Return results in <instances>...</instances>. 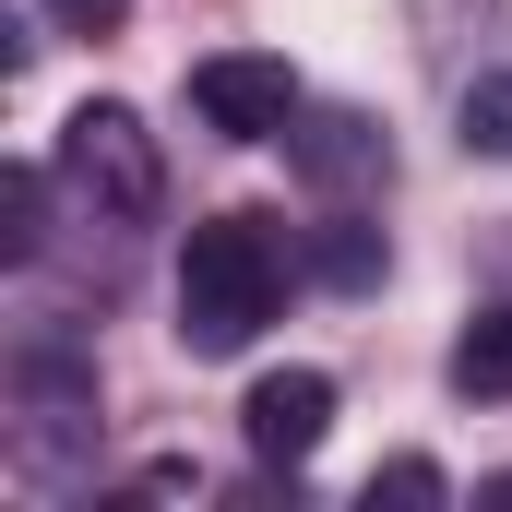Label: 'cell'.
Instances as JSON below:
<instances>
[{
  "label": "cell",
  "instance_id": "obj_1",
  "mask_svg": "<svg viewBox=\"0 0 512 512\" xmlns=\"http://www.w3.org/2000/svg\"><path fill=\"white\" fill-rule=\"evenodd\" d=\"M274 298H286V251L262 215H215L179 239V346L191 358H239L274 322Z\"/></svg>",
  "mask_w": 512,
  "mask_h": 512
},
{
  "label": "cell",
  "instance_id": "obj_2",
  "mask_svg": "<svg viewBox=\"0 0 512 512\" xmlns=\"http://www.w3.org/2000/svg\"><path fill=\"white\" fill-rule=\"evenodd\" d=\"M60 179L96 203V227H143L155 203H167V167H155V131L131 120L120 96H96V108H72L60 120Z\"/></svg>",
  "mask_w": 512,
  "mask_h": 512
},
{
  "label": "cell",
  "instance_id": "obj_3",
  "mask_svg": "<svg viewBox=\"0 0 512 512\" xmlns=\"http://www.w3.org/2000/svg\"><path fill=\"white\" fill-rule=\"evenodd\" d=\"M191 120L227 143H274V131H298V72L262 48H215V60H191Z\"/></svg>",
  "mask_w": 512,
  "mask_h": 512
},
{
  "label": "cell",
  "instance_id": "obj_4",
  "mask_svg": "<svg viewBox=\"0 0 512 512\" xmlns=\"http://www.w3.org/2000/svg\"><path fill=\"white\" fill-rule=\"evenodd\" d=\"M239 429H251L262 465H310L322 429H334V370H262L251 405H239Z\"/></svg>",
  "mask_w": 512,
  "mask_h": 512
},
{
  "label": "cell",
  "instance_id": "obj_5",
  "mask_svg": "<svg viewBox=\"0 0 512 512\" xmlns=\"http://www.w3.org/2000/svg\"><path fill=\"white\" fill-rule=\"evenodd\" d=\"M286 155H298V179H310V191H370V179H382V131L346 120V108H334V120H310V131H286Z\"/></svg>",
  "mask_w": 512,
  "mask_h": 512
},
{
  "label": "cell",
  "instance_id": "obj_6",
  "mask_svg": "<svg viewBox=\"0 0 512 512\" xmlns=\"http://www.w3.org/2000/svg\"><path fill=\"white\" fill-rule=\"evenodd\" d=\"M453 393L465 405H512V310H477L453 334Z\"/></svg>",
  "mask_w": 512,
  "mask_h": 512
},
{
  "label": "cell",
  "instance_id": "obj_7",
  "mask_svg": "<svg viewBox=\"0 0 512 512\" xmlns=\"http://www.w3.org/2000/svg\"><path fill=\"white\" fill-rule=\"evenodd\" d=\"M465 155H501L512 167V72H477L465 84Z\"/></svg>",
  "mask_w": 512,
  "mask_h": 512
},
{
  "label": "cell",
  "instance_id": "obj_8",
  "mask_svg": "<svg viewBox=\"0 0 512 512\" xmlns=\"http://www.w3.org/2000/svg\"><path fill=\"white\" fill-rule=\"evenodd\" d=\"M429 512V501H453V489H441V465H429V453H393V465H370V512Z\"/></svg>",
  "mask_w": 512,
  "mask_h": 512
},
{
  "label": "cell",
  "instance_id": "obj_9",
  "mask_svg": "<svg viewBox=\"0 0 512 512\" xmlns=\"http://www.w3.org/2000/svg\"><path fill=\"white\" fill-rule=\"evenodd\" d=\"M0 215H12V227H0V251L24 262L36 239H48V227H36V215H48V179H36V167H12V179H0Z\"/></svg>",
  "mask_w": 512,
  "mask_h": 512
},
{
  "label": "cell",
  "instance_id": "obj_10",
  "mask_svg": "<svg viewBox=\"0 0 512 512\" xmlns=\"http://www.w3.org/2000/svg\"><path fill=\"white\" fill-rule=\"evenodd\" d=\"M322 274H334V286H370V274H382V239H370V227H334V239H322Z\"/></svg>",
  "mask_w": 512,
  "mask_h": 512
},
{
  "label": "cell",
  "instance_id": "obj_11",
  "mask_svg": "<svg viewBox=\"0 0 512 512\" xmlns=\"http://www.w3.org/2000/svg\"><path fill=\"white\" fill-rule=\"evenodd\" d=\"M36 12H48L60 36H120L131 24V0H36Z\"/></svg>",
  "mask_w": 512,
  "mask_h": 512
},
{
  "label": "cell",
  "instance_id": "obj_12",
  "mask_svg": "<svg viewBox=\"0 0 512 512\" xmlns=\"http://www.w3.org/2000/svg\"><path fill=\"white\" fill-rule=\"evenodd\" d=\"M477 501H512V477H489V489H477Z\"/></svg>",
  "mask_w": 512,
  "mask_h": 512
}]
</instances>
